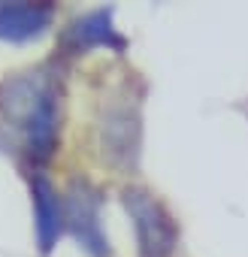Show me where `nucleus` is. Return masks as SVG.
Returning a JSON list of instances; mask_svg holds the SVG:
<instances>
[{
	"label": "nucleus",
	"mask_w": 248,
	"mask_h": 257,
	"mask_svg": "<svg viewBox=\"0 0 248 257\" xmlns=\"http://www.w3.org/2000/svg\"><path fill=\"white\" fill-rule=\"evenodd\" d=\"M4 121L22 131L28 155L34 161H46L55 149L58 112H55V91L40 76H19L4 85L0 97Z\"/></svg>",
	"instance_id": "1"
},
{
	"label": "nucleus",
	"mask_w": 248,
	"mask_h": 257,
	"mask_svg": "<svg viewBox=\"0 0 248 257\" xmlns=\"http://www.w3.org/2000/svg\"><path fill=\"white\" fill-rule=\"evenodd\" d=\"M128 209H131L143 254L146 257H167L176 245V227H173L170 215L158 206V200H152L143 191H131Z\"/></svg>",
	"instance_id": "2"
},
{
	"label": "nucleus",
	"mask_w": 248,
	"mask_h": 257,
	"mask_svg": "<svg viewBox=\"0 0 248 257\" xmlns=\"http://www.w3.org/2000/svg\"><path fill=\"white\" fill-rule=\"evenodd\" d=\"M52 4H0V40L25 43L52 25Z\"/></svg>",
	"instance_id": "3"
},
{
	"label": "nucleus",
	"mask_w": 248,
	"mask_h": 257,
	"mask_svg": "<svg viewBox=\"0 0 248 257\" xmlns=\"http://www.w3.org/2000/svg\"><path fill=\"white\" fill-rule=\"evenodd\" d=\"M34 209H37V239H40V248L43 254H49L64 230V221H67V212L55 194V188L49 185V179L43 176H34Z\"/></svg>",
	"instance_id": "4"
},
{
	"label": "nucleus",
	"mask_w": 248,
	"mask_h": 257,
	"mask_svg": "<svg viewBox=\"0 0 248 257\" xmlns=\"http://www.w3.org/2000/svg\"><path fill=\"white\" fill-rule=\"evenodd\" d=\"M67 221L73 224L76 236L82 239V245L88 251H94L97 257L106 251V242H103V233H100V224H97V197L82 191V194H73L70 203H67Z\"/></svg>",
	"instance_id": "5"
},
{
	"label": "nucleus",
	"mask_w": 248,
	"mask_h": 257,
	"mask_svg": "<svg viewBox=\"0 0 248 257\" xmlns=\"http://www.w3.org/2000/svg\"><path fill=\"white\" fill-rule=\"evenodd\" d=\"M73 40H76V46H97V43L121 46V40H118L115 31H112L109 13H94V16L82 19V22L73 28Z\"/></svg>",
	"instance_id": "6"
}]
</instances>
